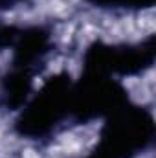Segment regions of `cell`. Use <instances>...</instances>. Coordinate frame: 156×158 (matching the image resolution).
<instances>
[{"mask_svg":"<svg viewBox=\"0 0 156 158\" xmlns=\"http://www.w3.org/2000/svg\"><path fill=\"white\" fill-rule=\"evenodd\" d=\"M94 2L109 7H147L154 0H94Z\"/></svg>","mask_w":156,"mask_h":158,"instance_id":"277c9868","label":"cell"},{"mask_svg":"<svg viewBox=\"0 0 156 158\" xmlns=\"http://www.w3.org/2000/svg\"><path fill=\"white\" fill-rule=\"evenodd\" d=\"M17 2H20V0H0V7H9V6H13Z\"/></svg>","mask_w":156,"mask_h":158,"instance_id":"5b68a950","label":"cell"},{"mask_svg":"<svg viewBox=\"0 0 156 158\" xmlns=\"http://www.w3.org/2000/svg\"><path fill=\"white\" fill-rule=\"evenodd\" d=\"M154 57L153 42L145 46H127V48H112V46H94L86 53V70L96 74H134L140 72L143 66H149Z\"/></svg>","mask_w":156,"mask_h":158,"instance_id":"3957f363","label":"cell"},{"mask_svg":"<svg viewBox=\"0 0 156 158\" xmlns=\"http://www.w3.org/2000/svg\"><path fill=\"white\" fill-rule=\"evenodd\" d=\"M110 116L99 149L110 158L134 156L153 140V119L147 112L123 105Z\"/></svg>","mask_w":156,"mask_h":158,"instance_id":"7a4b0ae2","label":"cell"},{"mask_svg":"<svg viewBox=\"0 0 156 158\" xmlns=\"http://www.w3.org/2000/svg\"><path fill=\"white\" fill-rule=\"evenodd\" d=\"M88 158H110V156H109V155H105L103 151H97L96 155H92V156H88Z\"/></svg>","mask_w":156,"mask_h":158,"instance_id":"8992f818","label":"cell"},{"mask_svg":"<svg viewBox=\"0 0 156 158\" xmlns=\"http://www.w3.org/2000/svg\"><path fill=\"white\" fill-rule=\"evenodd\" d=\"M72 105V83L66 76L51 77L26 107L18 119V131L26 136L39 138L48 134L61 119L68 116Z\"/></svg>","mask_w":156,"mask_h":158,"instance_id":"6da1fadb","label":"cell"}]
</instances>
